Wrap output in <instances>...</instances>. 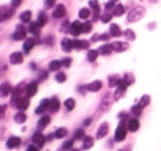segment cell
I'll list each match as a JSON object with an SVG mask.
<instances>
[{"label": "cell", "mask_w": 161, "mask_h": 151, "mask_svg": "<svg viewBox=\"0 0 161 151\" xmlns=\"http://www.w3.org/2000/svg\"><path fill=\"white\" fill-rule=\"evenodd\" d=\"M108 132H109V124H108V123H103V124L98 128V131H97V137H98V138H103V137L108 135Z\"/></svg>", "instance_id": "7c38bea8"}, {"label": "cell", "mask_w": 161, "mask_h": 151, "mask_svg": "<svg viewBox=\"0 0 161 151\" xmlns=\"http://www.w3.org/2000/svg\"><path fill=\"white\" fill-rule=\"evenodd\" d=\"M112 2H115V3H117V0H112Z\"/></svg>", "instance_id": "6f0895ef"}, {"label": "cell", "mask_w": 161, "mask_h": 151, "mask_svg": "<svg viewBox=\"0 0 161 151\" xmlns=\"http://www.w3.org/2000/svg\"><path fill=\"white\" fill-rule=\"evenodd\" d=\"M112 46H114V50H117V52H125L128 49L126 43H112Z\"/></svg>", "instance_id": "44dd1931"}, {"label": "cell", "mask_w": 161, "mask_h": 151, "mask_svg": "<svg viewBox=\"0 0 161 151\" xmlns=\"http://www.w3.org/2000/svg\"><path fill=\"white\" fill-rule=\"evenodd\" d=\"M46 21H47V19H46V14H40V18H38V21H36V22L43 27V25L46 24Z\"/></svg>", "instance_id": "f6af8a7d"}, {"label": "cell", "mask_w": 161, "mask_h": 151, "mask_svg": "<svg viewBox=\"0 0 161 151\" xmlns=\"http://www.w3.org/2000/svg\"><path fill=\"white\" fill-rule=\"evenodd\" d=\"M69 65H71V58H69V57H66V58H63V60H62V66L68 68Z\"/></svg>", "instance_id": "bcb514c9"}, {"label": "cell", "mask_w": 161, "mask_h": 151, "mask_svg": "<svg viewBox=\"0 0 161 151\" xmlns=\"http://www.w3.org/2000/svg\"><path fill=\"white\" fill-rule=\"evenodd\" d=\"M120 151H125V149H120Z\"/></svg>", "instance_id": "680465c9"}, {"label": "cell", "mask_w": 161, "mask_h": 151, "mask_svg": "<svg viewBox=\"0 0 161 151\" xmlns=\"http://www.w3.org/2000/svg\"><path fill=\"white\" fill-rule=\"evenodd\" d=\"M32 140H33V143H35V145L40 148V146H43V145H44V142H46V137H44V135H43L40 131H38V132H35V134H33Z\"/></svg>", "instance_id": "ba28073f"}, {"label": "cell", "mask_w": 161, "mask_h": 151, "mask_svg": "<svg viewBox=\"0 0 161 151\" xmlns=\"http://www.w3.org/2000/svg\"><path fill=\"white\" fill-rule=\"evenodd\" d=\"M101 87H103L101 81H93V82H90V84H89V87H87V88H89L90 91H93V93H95V91H100V90H101Z\"/></svg>", "instance_id": "ac0fdd59"}, {"label": "cell", "mask_w": 161, "mask_h": 151, "mask_svg": "<svg viewBox=\"0 0 161 151\" xmlns=\"http://www.w3.org/2000/svg\"><path fill=\"white\" fill-rule=\"evenodd\" d=\"M111 18H112V13H104V14L101 16V21H103V22H109Z\"/></svg>", "instance_id": "ee69618b"}, {"label": "cell", "mask_w": 161, "mask_h": 151, "mask_svg": "<svg viewBox=\"0 0 161 151\" xmlns=\"http://www.w3.org/2000/svg\"><path fill=\"white\" fill-rule=\"evenodd\" d=\"M84 129H76L74 131V134H73V138L74 140H84Z\"/></svg>", "instance_id": "f546056e"}, {"label": "cell", "mask_w": 161, "mask_h": 151, "mask_svg": "<svg viewBox=\"0 0 161 151\" xmlns=\"http://www.w3.org/2000/svg\"><path fill=\"white\" fill-rule=\"evenodd\" d=\"M44 5H46L47 8H52V7L55 5V0H44Z\"/></svg>", "instance_id": "c3c4849f"}, {"label": "cell", "mask_w": 161, "mask_h": 151, "mask_svg": "<svg viewBox=\"0 0 161 151\" xmlns=\"http://www.w3.org/2000/svg\"><path fill=\"white\" fill-rule=\"evenodd\" d=\"M90 14H92V11H90L89 8H82V10L79 11V18H80V19H89Z\"/></svg>", "instance_id": "4dcf8cb0"}, {"label": "cell", "mask_w": 161, "mask_h": 151, "mask_svg": "<svg viewBox=\"0 0 161 151\" xmlns=\"http://www.w3.org/2000/svg\"><path fill=\"white\" fill-rule=\"evenodd\" d=\"M92 32V24L90 22H84L82 24V33H90Z\"/></svg>", "instance_id": "74e56055"}, {"label": "cell", "mask_w": 161, "mask_h": 151, "mask_svg": "<svg viewBox=\"0 0 161 151\" xmlns=\"http://www.w3.org/2000/svg\"><path fill=\"white\" fill-rule=\"evenodd\" d=\"M25 120H27V115H25L22 110H19V112L14 115V121H16V123H24Z\"/></svg>", "instance_id": "484cf974"}, {"label": "cell", "mask_w": 161, "mask_h": 151, "mask_svg": "<svg viewBox=\"0 0 161 151\" xmlns=\"http://www.w3.org/2000/svg\"><path fill=\"white\" fill-rule=\"evenodd\" d=\"M126 126H128V131H131V132H136L137 129H139V120L137 118H131L128 123H126Z\"/></svg>", "instance_id": "2e32d148"}, {"label": "cell", "mask_w": 161, "mask_h": 151, "mask_svg": "<svg viewBox=\"0 0 161 151\" xmlns=\"http://www.w3.org/2000/svg\"><path fill=\"white\" fill-rule=\"evenodd\" d=\"M66 132H68V131H66L65 128H58V129L54 132V135H55V138H63V137L66 135Z\"/></svg>", "instance_id": "836d02e7"}, {"label": "cell", "mask_w": 161, "mask_h": 151, "mask_svg": "<svg viewBox=\"0 0 161 151\" xmlns=\"http://www.w3.org/2000/svg\"><path fill=\"white\" fill-rule=\"evenodd\" d=\"M123 13H125V7L120 5V3H117V5L114 7V10H112V14H114V16H122Z\"/></svg>", "instance_id": "603a6c76"}, {"label": "cell", "mask_w": 161, "mask_h": 151, "mask_svg": "<svg viewBox=\"0 0 161 151\" xmlns=\"http://www.w3.org/2000/svg\"><path fill=\"white\" fill-rule=\"evenodd\" d=\"M40 29H41V25H40L38 22H30L29 32H30V33H33V35H38V33H40Z\"/></svg>", "instance_id": "cb8c5ba5"}, {"label": "cell", "mask_w": 161, "mask_h": 151, "mask_svg": "<svg viewBox=\"0 0 161 151\" xmlns=\"http://www.w3.org/2000/svg\"><path fill=\"white\" fill-rule=\"evenodd\" d=\"M29 104H30L29 98H19V99H18V102H16L14 106H16V107H18L19 110H22V112H24V110H25V109L29 107Z\"/></svg>", "instance_id": "9a60e30c"}, {"label": "cell", "mask_w": 161, "mask_h": 151, "mask_svg": "<svg viewBox=\"0 0 161 151\" xmlns=\"http://www.w3.org/2000/svg\"><path fill=\"white\" fill-rule=\"evenodd\" d=\"M93 41H100V35H95L93 36Z\"/></svg>", "instance_id": "11a10c76"}, {"label": "cell", "mask_w": 161, "mask_h": 151, "mask_svg": "<svg viewBox=\"0 0 161 151\" xmlns=\"http://www.w3.org/2000/svg\"><path fill=\"white\" fill-rule=\"evenodd\" d=\"M98 50H100V54H103V55H109V54L114 50V46H112V44H106V46L100 47Z\"/></svg>", "instance_id": "d4e9b609"}, {"label": "cell", "mask_w": 161, "mask_h": 151, "mask_svg": "<svg viewBox=\"0 0 161 151\" xmlns=\"http://www.w3.org/2000/svg\"><path fill=\"white\" fill-rule=\"evenodd\" d=\"M90 8H93L97 13L100 11V3L97 2V0H90Z\"/></svg>", "instance_id": "7bdbcfd3"}, {"label": "cell", "mask_w": 161, "mask_h": 151, "mask_svg": "<svg viewBox=\"0 0 161 151\" xmlns=\"http://www.w3.org/2000/svg\"><path fill=\"white\" fill-rule=\"evenodd\" d=\"M36 91H38V84H36V82H32V84H29V85H27V88H25L27 98H32V96H35V95H36Z\"/></svg>", "instance_id": "30bf717a"}, {"label": "cell", "mask_w": 161, "mask_h": 151, "mask_svg": "<svg viewBox=\"0 0 161 151\" xmlns=\"http://www.w3.org/2000/svg\"><path fill=\"white\" fill-rule=\"evenodd\" d=\"M90 123H92V118H87V120L84 121V126H89Z\"/></svg>", "instance_id": "db71d44e"}, {"label": "cell", "mask_w": 161, "mask_h": 151, "mask_svg": "<svg viewBox=\"0 0 161 151\" xmlns=\"http://www.w3.org/2000/svg\"><path fill=\"white\" fill-rule=\"evenodd\" d=\"M58 109H60V101H58L57 98H52V99H51V102H49V112L55 113Z\"/></svg>", "instance_id": "e0dca14e"}, {"label": "cell", "mask_w": 161, "mask_h": 151, "mask_svg": "<svg viewBox=\"0 0 161 151\" xmlns=\"http://www.w3.org/2000/svg\"><path fill=\"white\" fill-rule=\"evenodd\" d=\"M21 145V138L19 137H10L8 140H7V148H10V149H14V148H18Z\"/></svg>", "instance_id": "8fae6325"}, {"label": "cell", "mask_w": 161, "mask_h": 151, "mask_svg": "<svg viewBox=\"0 0 161 151\" xmlns=\"http://www.w3.org/2000/svg\"><path fill=\"white\" fill-rule=\"evenodd\" d=\"M108 107H109V101H108V99H104V102H103V106L100 107V110H106Z\"/></svg>", "instance_id": "f907efd6"}, {"label": "cell", "mask_w": 161, "mask_h": 151, "mask_svg": "<svg viewBox=\"0 0 161 151\" xmlns=\"http://www.w3.org/2000/svg\"><path fill=\"white\" fill-rule=\"evenodd\" d=\"M49 102H51V99H43V102L36 107L35 113L36 115H43L44 112H49Z\"/></svg>", "instance_id": "52a82bcc"}, {"label": "cell", "mask_w": 161, "mask_h": 151, "mask_svg": "<svg viewBox=\"0 0 161 151\" xmlns=\"http://www.w3.org/2000/svg\"><path fill=\"white\" fill-rule=\"evenodd\" d=\"M73 143H74V138H71V140H68V142H65V143L62 145V149H71V146H73Z\"/></svg>", "instance_id": "ab89813d"}, {"label": "cell", "mask_w": 161, "mask_h": 151, "mask_svg": "<svg viewBox=\"0 0 161 151\" xmlns=\"http://www.w3.org/2000/svg\"><path fill=\"white\" fill-rule=\"evenodd\" d=\"M126 132H128V126L123 124V123H120L119 128H117V131H115V140H117V142L125 140V138H126Z\"/></svg>", "instance_id": "7a4b0ae2"}, {"label": "cell", "mask_w": 161, "mask_h": 151, "mask_svg": "<svg viewBox=\"0 0 161 151\" xmlns=\"http://www.w3.org/2000/svg\"><path fill=\"white\" fill-rule=\"evenodd\" d=\"M24 61V54L22 52H13L11 55H10V63H13V65H21Z\"/></svg>", "instance_id": "8992f818"}, {"label": "cell", "mask_w": 161, "mask_h": 151, "mask_svg": "<svg viewBox=\"0 0 161 151\" xmlns=\"http://www.w3.org/2000/svg\"><path fill=\"white\" fill-rule=\"evenodd\" d=\"M62 47H63V50H66V52H69V50L74 49V47H73V41H69V39H63V41H62Z\"/></svg>", "instance_id": "83f0119b"}, {"label": "cell", "mask_w": 161, "mask_h": 151, "mask_svg": "<svg viewBox=\"0 0 161 151\" xmlns=\"http://www.w3.org/2000/svg\"><path fill=\"white\" fill-rule=\"evenodd\" d=\"M21 3H22V0H11V8H18L21 7Z\"/></svg>", "instance_id": "7dc6e473"}, {"label": "cell", "mask_w": 161, "mask_h": 151, "mask_svg": "<svg viewBox=\"0 0 161 151\" xmlns=\"http://www.w3.org/2000/svg\"><path fill=\"white\" fill-rule=\"evenodd\" d=\"M74 106H76V102H74V99H71V98H68V99L65 101V109H66V110H73V109H74Z\"/></svg>", "instance_id": "d590c367"}, {"label": "cell", "mask_w": 161, "mask_h": 151, "mask_svg": "<svg viewBox=\"0 0 161 151\" xmlns=\"http://www.w3.org/2000/svg\"><path fill=\"white\" fill-rule=\"evenodd\" d=\"M71 151H79V149H71Z\"/></svg>", "instance_id": "9f6ffc18"}, {"label": "cell", "mask_w": 161, "mask_h": 151, "mask_svg": "<svg viewBox=\"0 0 161 151\" xmlns=\"http://www.w3.org/2000/svg\"><path fill=\"white\" fill-rule=\"evenodd\" d=\"M5 112H7V106H3V104H2V106H0V117H3V115H5Z\"/></svg>", "instance_id": "816d5d0a"}, {"label": "cell", "mask_w": 161, "mask_h": 151, "mask_svg": "<svg viewBox=\"0 0 161 151\" xmlns=\"http://www.w3.org/2000/svg\"><path fill=\"white\" fill-rule=\"evenodd\" d=\"M73 47L74 49H89V43L87 41H80V39H74L73 41Z\"/></svg>", "instance_id": "d6986e66"}, {"label": "cell", "mask_w": 161, "mask_h": 151, "mask_svg": "<svg viewBox=\"0 0 161 151\" xmlns=\"http://www.w3.org/2000/svg\"><path fill=\"white\" fill-rule=\"evenodd\" d=\"M27 151H38V146H36V145H30V146L27 148Z\"/></svg>", "instance_id": "f5cc1de1"}, {"label": "cell", "mask_w": 161, "mask_h": 151, "mask_svg": "<svg viewBox=\"0 0 161 151\" xmlns=\"http://www.w3.org/2000/svg\"><path fill=\"white\" fill-rule=\"evenodd\" d=\"M142 109H144V107H142L141 104H137V106H133V109H131V113H133V115H136V117H139V115H141V112H142Z\"/></svg>", "instance_id": "8d00e7d4"}, {"label": "cell", "mask_w": 161, "mask_h": 151, "mask_svg": "<svg viewBox=\"0 0 161 151\" xmlns=\"http://www.w3.org/2000/svg\"><path fill=\"white\" fill-rule=\"evenodd\" d=\"M69 32H71V35H74V36H79L80 33H82V24L80 22H73V24H69Z\"/></svg>", "instance_id": "5b68a950"}, {"label": "cell", "mask_w": 161, "mask_h": 151, "mask_svg": "<svg viewBox=\"0 0 161 151\" xmlns=\"http://www.w3.org/2000/svg\"><path fill=\"white\" fill-rule=\"evenodd\" d=\"M10 93H13V88L8 82H3L2 85H0V96H8Z\"/></svg>", "instance_id": "4fadbf2b"}, {"label": "cell", "mask_w": 161, "mask_h": 151, "mask_svg": "<svg viewBox=\"0 0 161 151\" xmlns=\"http://www.w3.org/2000/svg\"><path fill=\"white\" fill-rule=\"evenodd\" d=\"M109 33H111L112 36H120V35H122V30L119 29V25H117V24H112V25H111Z\"/></svg>", "instance_id": "4316f807"}, {"label": "cell", "mask_w": 161, "mask_h": 151, "mask_svg": "<svg viewBox=\"0 0 161 151\" xmlns=\"http://www.w3.org/2000/svg\"><path fill=\"white\" fill-rule=\"evenodd\" d=\"M115 5H117V3L111 0V2H108V3H106V8H108V10H114V7H115Z\"/></svg>", "instance_id": "681fc988"}, {"label": "cell", "mask_w": 161, "mask_h": 151, "mask_svg": "<svg viewBox=\"0 0 161 151\" xmlns=\"http://www.w3.org/2000/svg\"><path fill=\"white\" fill-rule=\"evenodd\" d=\"M60 68H62V61L54 60V61H51V63H49V71H58Z\"/></svg>", "instance_id": "1f68e13d"}, {"label": "cell", "mask_w": 161, "mask_h": 151, "mask_svg": "<svg viewBox=\"0 0 161 151\" xmlns=\"http://www.w3.org/2000/svg\"><path fill=\"white\" fill-rule=\"evenodd\" d=\"M35 44H36V39H35V38H27V39L24 41V52L29 54V52L33 49Z\"/></svg>", "instance_id": "5bb4252c"}, {"label": "cell", "mask_w": 161, "mask_h": 151, "mask_svg": "<svg viewBox=\"0 0 161 151\" xmlns=\"http://www.w3.org/2000/svg\"><path fill=\"white\" fill-rule=\"evenodd\" d=\"M13 16V8L8 7H0V22H3Z\"/></svg>", "instance_id": "277c9868"}, {"label": "cell", "mask_w": 161, "mask_h": 151, "mask_svg": "<svg viewBox=\"0 0 161 151\" xmlns=\"http://www.w3.org/2000/svg\"><path fill=\"white\" fill-rule=\"evenodd\" d=\"M144 14H145V8L144 7H136V8L131 10V13H128V21L130 22H137L144 18Z\"/></svg>", "instance_id": "6da1fadb"}, {"label": "cell", "mask_w": 161, "mask_h": 151, "mask_svg": "<svg viewBox=\"0 0 161 151\" xmlns=\"http://www.w3.org/2000/svg\"><path fill=\"white\" fill-rule=\"evenodd\" d=\"M123 35H125L128 39H134V38H136V35H134V32H133V30H125V32H123Z\"/></svg>", "instance_id": "b9f144b4"}, {"label": "cell", "mask_w": 161, "mask_h": 151, "mask_svg": "<svg viewBox=\"0 0 161 151\" xmlns=\"http://www.w3.org/2000/svg\"><path fill=\"white\" fill-rule=\"evenodd\" d=\"M82 146H84V149H90L92 146H93V138L92 137H84V143H82Z\"/></svg>", "instance_id": "f1b7e54d"}, {"label": "cell", "mask_w": 161, "mask_h": 151, "mask_svg": "<svg viewBox=\"0 0 161 151\" xmlns=\"http://www.w3.org/2000/svg\"><path fill=\"white\" fill-rule=\"evenodd\" d=\"M21 21H22V22H30V21H32V13H30V11H24V13L21 14Z\"/></svg>", "instance_id": "e575fe53"}, {"label": "cell", "mask_w": 161, "mask_h": 151, "mask_svg": "<svg viewBox=\"0 0 161 151\" xmlns=\"http://www.w3.org/2000/svg\"><path fill=\"white\" fill-rule=\"evenodd\" d=\"M55 81H57V82H65V81H66V76H65L63 72H57Z\"/></svg>", "instance_id": "60d3db41"}, {"label": "cell", "mask_w": 161, "mask_h": 151, "mask_svg": "<svg viewBox=\"0 0 161 151\" xmlns=\"http://www.w3.org/2000/svg\"><path fill=\"white\" fill-rule=\"evenodd\" d=\"M25 36H27V32H25V29L22 27V25H18V29H16V32L13 33V39L14 41H25Z\"/></svg>", "instance_id": "3957f363"}, {"label": "cell", "mask_w": 161, "mask_h": 151, "mask_svg": "<svg viewBox=\"0 0 161 151\" xmlns=\"http://www.w3.org/2000/svg\"><path fill=\"white\" fill-rule=\"evenodd\" d=\"M98 55H100V50H98V49H92V50H89V54H87V60H89V61H95V60L98 58Z\"/></svg>", "instance_id": "7402d4cb"}, {"label": "cell", "mask_w": 161, "mask_h": 151, "mask_svg": "<svg viewBox=\"0 0 161 151\" xmlns=\"http://www.w3.org/2000/svg\"><path fill=\"white\" fill-rule=\"evenodd\" d=\"M148 102H150V96H148V95H144V96L141 98V102H139V104H141L142 107H145V106H148Z\"/></svg>", "instance_id": "f35d334b"}, {"label": "cell", "mask_w": 161, "mask_h": 151, "mask_svg": "<svg viewBox=\"0 0 161 151\" xmlns=\"http://www.w3.org/2000/svg\"><path fill=\"white\" fill-rule=\"evenodd\" d=\"M49 123H51V117H41L40 118V121H38V129H44L46 126H49Z\"/></svg>", "instance_id": "ffe728a7"}, {"label": "cell", "mask_w": 161, "mask_h": 151, "mask_svg": "<svg viewBox=\"0 0 161 151\" xmlns=\"http://www.w3.org/2000/svg\"><path fill=\"white\" fill-rule=\"evenodd\" d=\"M119 84H120V79L117 77V76H111V77H109V87L111 88H115Z\"/></svg>", "instance_id": "d6a6232c"}, {"label": "cell", "mask_w": 161, "mask_h": 151, "mask_svg": "<svg viewBox=\"0 0 161 151\" xmlns=\"http://www.w3.org/2000/svg\"><path fill=\"white\" fill-rule=\"evenodd\" d=\"M65 14H66V8H65L63 5H57V7L54 8V13H52V16H54L55 19L65 18Z\"/></svg>", "instance_id": "9c48e42d"}]
</instances>
